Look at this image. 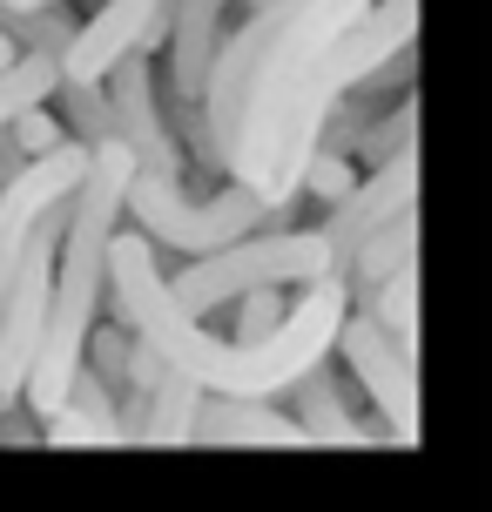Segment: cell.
<instances>
[{"label":"cell","instance_id":"6da1fadb","mask_svg":"<svg viewBox=\"0 0 492 512\" xmlns=\"http://www.w3.org/2000/svg\"><path fill=\"white\" fill-rule=\"evenodd\" d=\"M102 290H108V304H115V324H129L142 344H156V358L169 364V371L196 378L203 391H216V398H284L311 364L331 358L337 324L351 317V283L317 277V283H304V297L290 304L277 337H263V344H223V337L203 331V317H189V310L169 297L162 250L142 230L108 236Z\"/></svg>","mask_w":492,"mask_h":512},{"label":"cell","instance_id":"7a4b0ae2","mask_svg":"<svg viewBox=\"0 0 492 512\" xmlns=\"http://www.w3.org/2000/svg\"><path fill=\"white\" fill-rule=\"evenodd\" d=\"M371 0H297L290 21L270 34V48L257 54L250 68V88H243V108H236V142H230V162L223 176L243 182L250 196L263 203V176H270V155H277V122H284L297 81L317 68V54L331 48L344 27L358 21Z\"/></svg>","mask_w":492,"mask_h":512},{"label":"cell","instance_id":"3957f363","mask_svg":"<svg viewBox=\"0 0 492 512\" xmlns=\"http://www.w3.org/2000/svg\"><path fill=\"white\" fill-rule=\"evenodd\" d=\"M317 277H331L324 230H257L209 256H189L169 277V297L189 317H216V310H230L250 290H284V283H317Z\"/></svg>","mask_w":492,"mask_h":512},{"label":"cell","instance_id":"277c9868","mask_svg":"<svg viewBox=\"0 0 492 512\" xmlns=\"http://www.w3.org/2000/svg\"><path fill=\"white\" fill-rule=\"evenodd\" d=\"M122 209L135 216V230L149 236L156 250H182V256H209V250H223L236 236H257L270 223V209L243 182H230L223 196H182V182L142 176V169L129 176Z\"/></svg>","mask_w":492,"mask_h":512},{"label":"cell","instance_id":"5b68a950","mask_svg":"<svg viewBox=\"0 0 492 512\" xmlns=\"http://www.w3.org/2000/svg\"><path fill=\"white\" fill-rule=\"evenodd\" d=\"M108 108H115V135L142 176H162V182H182V149L169 122H162V81L149 68V54H122L108 68Z\"/></svg>","mask_w":492,"mask_h":512},{"label":"cell","instance_id":"8992f818","mask_svg":"<svg viewBox=\"0 0 492 512\" xmlns=\"http://www.w3.org/2000/svg\"><path fill=\"white\" fill-rule=\"evenodd\" d=\"M337 351H344V364L358 371L364 391L378 398L385 432H398L405 445H412V438H418V358L385 331V324H371L364 310L337 324Z\"/></svg>","mask_w":492,"mask_h":512},{"label":"cell","instance_id":"52a82bcc","mask_svg":"<svg viewBox=\"0 0 492 512\" xmlns=\"http://www.w3.org/2000/svg\"><path fill=\"white\" fill-rule=\"evenodd\" d=\"M169 41V0H102V14L75 27L61 48V81H102L122 54H156Z\"/></svg>","mask_w":492,"mask_h":512},{"label":"cell","instance_id":"ba28073f","mask_svg":"<svg viewBox=\"0 0 492 512\" xmlns=\"http://www.w3.org/2000/svg\"><path fill=\"white\" fill-rule=\"evenodd\" d=\"M418 209V149H398L391 162H378L364 182H351L331 203V223H324V243H331V270L358 250L371 230H385L398 216Z\"/></svg>","mask_w":492,"mask_h":512},{"label":"cell","instance_id":"9c48e42d","mask_svg":"<svg viewBox=\"0 0 492 512\" xmlns=\"http://www.w3.org/2000/svg\"><path fill=\"white\" fill-rule=\"evenodd\" d=\"M189 445H304L290 411H270V398H216L203 391V405L189 418Z\"/></svg>","mask_w":492,"mask_h":512},{"label":"cell","instance_id":"30bf717a","mask_svg":"<svg viewBox=\"0 0 492 512\" xmlns=\"http://www.w3.org/2000/svg\"><path fill=\"white\" fill-rule=\"evenodd\" d=\"M284 398H290V411H297V432H304V445H358V438H371L358 418L344 411V391H337L331 358L311 364V371L290 384Z\"/></svg>","mask_w":492,"mask_h":512},{"label":"cell","instance_id":"8fae6325","mask_svg":"<svg viewBox=\"0 0 492 512\" xmlns=\"http://www.w3.org/2000/svg\"><path fill=\"white\" fill-rule=\"evenodd\" d=\"M412 250H418V223H412V216H398V223H385V230L364 236V243L337 263L331 277L358 283V290H378V283H391V277H405V270H412Z\"/></svg>","mask_w":492,"mask_h":512},{"label":"cell","instance_id":"7c38bea8","mask_svg":"<svg viewBox=\"0 0 492 512\" xmlns=\"http://www.w3.org/2000/svg\"><path fill=\"white\" fill-rule=\"evenodd\" d=\"M203 405V384L182 378V371H162V384L149 391V411H142V445H189V418Z\"/></svg>","mask_w":492,"mask_h":512},{"label":"cell","instance_id":"4fadbf2b","mask_svg":"<svg viewBox=\"0 0 492 512\" xmlns=\"http://www.w3.org/2000/svg\"><path fill=\"white\" fill-rule=\"evenodd\" d=\"M48 102L68 108V142H81V149L122 142V135H115V108H108V88H102V81H54Z\"/></svg>","mask_w":492,"mask_h":512},{"label":"cell","instance_id":"5bb4252c","mask_svg":"<svg viewBox=\"0 0 492 512\" xmlns=\"http://www.w3.org/2000/svg\"><path fill=\"white\" fill-rule=\"evenodd\" d=\"M54 81H61V68H54L48 54H14L0 68V122H14L21 108H41L54 95Z\"/></svg>","mask_w":492,"mask_h":512},{"label":"cell","instance_id":"9a60e30c","mask_svg":"<svg viewBox=\"0 0 492 512\" xmlns=\"http://www.w3.org/2000/svg\"><path fill=\"white\" fill-rule=\"evenodd\" d=\"M0 34L14 41V54H48V61H61V48L75 41V21H68V7H34V14H7Z\"/></svg>","mask_w":492,"mask_h":512},{"label":"cell","instance_id":"2e32d148","mask_svg":"<svg viewBox=\"0 0 492 512\" xmlns=\"http://www.w3.org/2000/svg\"><path fill=\"white\" fill-rule=\"evenodd\" d=\"M412 297H418V290H412V270H405V277L378 283V290H371V304H364V317H371V324H385L405 351H418V310H412Z\"/></svg>","mask_w":492,"mask_h":512},{"label":"cell","instance_id":"e0dca14e","mask_svg":"<svg viewBox=\"0 0 492 512\" xmlns=\"http://www.w3.org/2000/svg\"><path fill=\"white\" fill-rule=\"evenodd\" d=\"M284 290H250V297H236V344H263V337L284 331Z\"/></svg>","mask_w":492,"mask_h":512},{"label":"cell","instance_id":"ac0fdd59","mask_svg":"<svg viewBox=\"0 0 492 512\" xmlns=\"http://www.w3.org/2000/svg\"><path fill=\"white\" fill-rule=\"evenodd\" d=\"M7 135H14V149L27 155V162H34V155H48V149H61V142H68V128L54 122L48 115V102L41 108H21V115H14V122H7Z\"/></svg>","mask_w":492,"mask_h":512},{"label":"cell","instance_id":"d6986e66","mask_svg":"<svg viewBox=\"0 0 492 512\" xmlns=\"http://www.w3.org/2000/svg\"><path fill=\"white\" fill-rule=\"evenodd\" d=\"M351 182H358V176H351L344 149H311V162H304V196H324V203H337Z\"/></svg>","mask_w":492,"mask_h":512},{"label":"cell","instance_id":"ffe728a7","mask_svg":"<svg viewBox=\"0 0 492 512\" xmlns=\"http://www.w3.org/2000/svg\"><path fill=\"white\" fill-rule=\"evenodd\" d=\"M129 324H108V331H88V358H95V378L122 384V358H129Z\"/></svg>","mask_w":492,"mask_h":512},{"label":"cell","instance_id":"44dd1931","mask_svg":"<svg viewBox=\"0 0 492 512\" xmlns=\"http://www.w3.org/2000/svg\"><path fill=\"white\" fill-rule=\"evenodd\" d=\"M412 128H418V102H405V108H398V128H371V135H364V162L378 169V162H391L398 149H418Z\"/></svg>","mask_w":492,"mask_h":512},{"label":"cell","instance_id":"7402d4cb","mask_svg":"<svg viewBox=\"0 0 492 512\" xmlns=\"http://www.w3.org/2000/svg\"><path fill=\"white\" fill-rule=\"evenodd\" d=\"M21 169H27V155L14 149V135H7V122H0V189H7V182L21 176Z\"/></svg>","mask_w":492,"mask_h":512},{"label":"cell","instance_id":"603a6c76","mask_svg":"<svg viewBox=\"0 0 492 512\" xmlns=\"http://www.w3.org/2000/svg\"><path fill=\"white\" fill-rule=\"evenodd\" d=\"M34 7H61V0H0V21L7 14H34Z\"/></svg>","mask_w":492,"mask_h":512},{"label":"cell","instance_id":"cb8c5ba5","mask_svg":"<svg viewBox=\"0 0 492 512\" xmlns=\"http://www.w3.org/2000/svg\"><path fill=\"white\" fill-rule=\"evenodd\" d=\"M7 61H14V41H7V34H0V68H7Z\"/></svg>","mask_w":492,"mask_h":512},{"label":"cell","instance_id":"d4e9b609","mask_svg":"<svg viewBox=\"0 0 492 512\" xmlns=\"http://www.w3.org/2000/svg\"><path fill=\"white\" fill-rule=\"evenodd\" d=\"M243 7H250V14H257V7H277V0H243Z\"/></svg>","mask_w":492,"mask_h":512},{"label":"cell","instance_id":"484cf974","mask_svg":"<svg viewBox=\"0 0 492 512\" xmlns=\"http://www.w3.org/2000/svg\"><path fill=\"white\" fill-rule=\"evenodd\" d=\"M7 411H14V398H7V391H0V418H7Z\"/></svg>","mask_w":492,"mask_h":512}]
</instances>
